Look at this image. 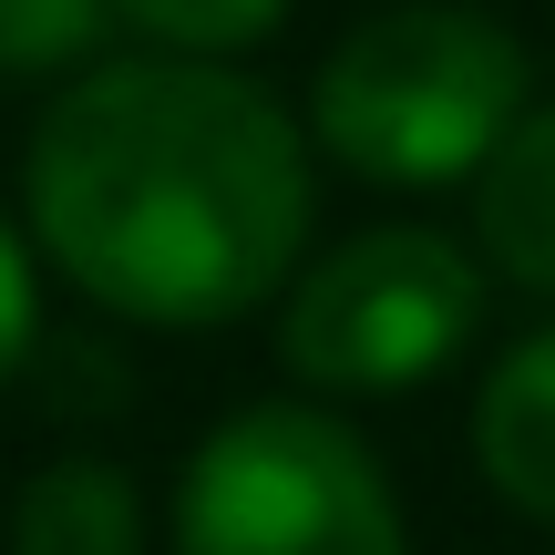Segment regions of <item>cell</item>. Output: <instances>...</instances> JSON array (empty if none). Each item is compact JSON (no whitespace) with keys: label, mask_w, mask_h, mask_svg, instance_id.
<instances>
[{"label":"cell","mask_w":555,"mask_h":555,"mask_svg":"<svg viewBox=\"0 0 555 555\" xmlns=\"http://www.w3.org/2000/svg\"><path fill=\"white\" fill-rule=\"evenodd\" d=\"M21 227L93 309L227 330L309 268L319 144L237 62L103 52L21 144Z\"/></svg>","instance_id":"obj_1"},{"label":"cell","mask_w":555,"mask_h":555,"mask_svg":"<svg viewBox=\"0 0 555 555\" xmlns=\"http://www.w3.org/2000/svg\"><path fill=\"white\" fill-rule=\"evenodd\" d=\"M535 103V62L483 0H391L309 73V144L360 185H474Z\"/></svg>","instance_id":"obj_2"},{"label":"cell","mask_w":555,"mask_h":555,"mask_svg":"<svg viewBox=\"0 0 555 555\" xmlns=\"http://www.w3.org/2000/svg\"><path fill=\"white\" fill-rule=\"evenodd\" d=\"M494 309V268L453 227H360V237L319 247L278 298V360L309 401H391L442 380L483 339Z\"/></svg>","instance_id":"obj_3"},{"label":"cell","mask_w":555,"mask_h":555,"mask_svg":"<svg viewBox=\"0 0 555 555\" xmlns=\"http://www.w3.org/2000/svg\"><path fill=\"white\" fill-rule=\"evenodd\" d=\"M176 555H412L380 453L330 401H237L176 474Z\"/></svg>","instance_id":"obj_4"},{"label":"cell","mask_w":555,"mask_h":555,"mask_svg":"<svg viewBox=\"0 0 555 555\" xmlns=\"http://www.w3.org/2000/svg\"><path fill=\"white\" fill-rule=\"evenodd\" d=\"M474 474L525 525H555V319L474 380Z\"/></svg>","instance_id":"obj_5"},{"label":"cell","mask_w":555,"mask_h":555,"mask_svg":"<svg viewBox=\"0 0 555 555\" xmlns=\"http://www.w3.org/2000/svg\"><path fill=\"white\" fill-rule=\"evenodd\" d=\"M474 258L525 298H555V103H525L474 176Z\"/></svg>","instance_id":"obj_6"},{"label":"cell","mask_w":555,"mask_h":555,"mask_svg":"<svg viewBox=\"0 0 555 555\" xmlns=\"http://www.w3.org/2000/svg\"><path fill=\"white\" fill-rule=\"evenodd\" d=\"M11 555H144V494L114 453H52L11 494Z\"/></svg>","instance_id":"obj_7"},{"label":"cell","mask_w":555,"mask_h":555,"mask_svg":"<svg viewBox=\"0 0 555 555\" xmlns=\"http://www.w3.org/2000/svg\"><path fill=\"white\" fill-rule=\"evenodd\" d=\"M114 31V0H0V82H73Z\"/></svg>","instance_id":"obj_8"},{"label":"cell","mask_w":555,"mask_h":555,"mask_svg":"<svg viewBox=\"0 0 555 555\" xmlns=\"http://www.w3.org/2000/svg\"><path fill=\"white\" fill-rule=\"evenodd\" d=\"M114 21L144 52H185V62H237L288 21V0H114Z\"/></svg>","instance_id":"obj_9"},{"label":"cell","mask_w":555,"mask_h":555,"mask_svg":"<svg viewBox=\"0 0 555 555\" xmlns=\"http://www.w3.org/2000/svg\"><path fill=\"white\" fill-rule=\"evenodd\" d=\"M31 350H41V247H31V227L0 206V391L31 371Z\"/></svg>","instance_id":"obj_10"}]
</instances>
